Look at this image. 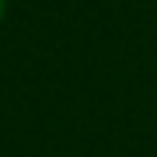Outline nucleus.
<instances>
[{"instance_id":"f257e3e1","label":"nucleus","mask_w":157,"mask_h":157,"mask_svg":"<svg viewBox=\"0 0 157 157\" xmlns=\"http://www.w3.org/2000/svg\"><path fill=\"white\" fill-rule=\"evenodd\" d=\"M6 12H9V3H6V0H0V23L6 21Z\"/></svg>"}]
</instances>
